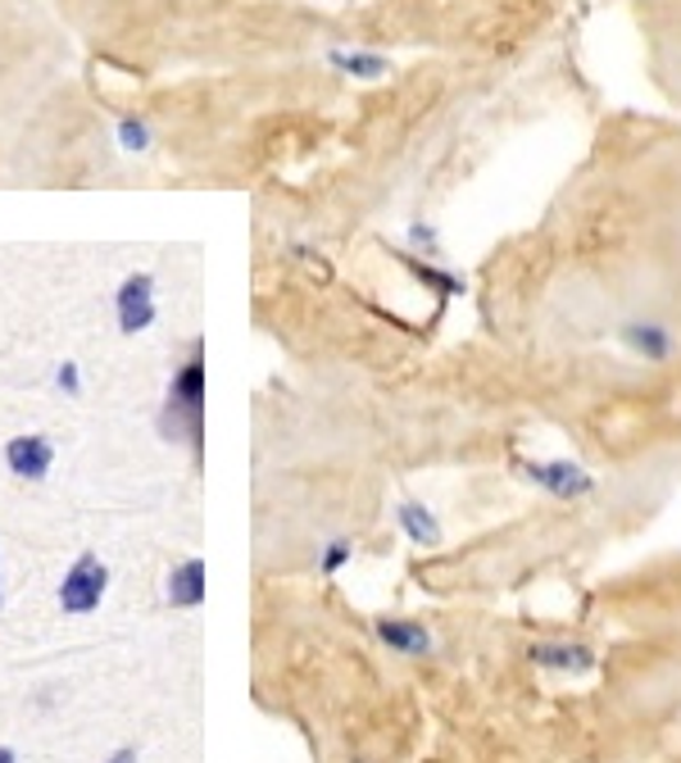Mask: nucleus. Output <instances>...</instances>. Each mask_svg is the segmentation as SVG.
Instances as JSON below:
<instances>
[{"instance_id":"4","label":"nucleus","mask_w":681,"mask_h":763,"mask_svg":"<svg viewBox=\"0 0 681 763\" xmlns=\"http://www.w3.org/2000/svg\"><path fill=\"white\" fill-rule=\"evenodd\" d=\"M114 310H119V332H141L155 323V282L150 273H128L119 295H114Z\"/></svg>"},{"instance_id":"5","label":"nucleus","mask_w":681,"mask_h":763,"mask_svg":"<svg viewBox=\"0 0 681 763\" xmlns=\"http://www.w3.org/2000/svg\"><path fill=\"white\" fill-rule=\"evenodd\" d=\"M618 341H623L631 355L646 359V364H668L677 355V336L663 323H623L618 327Z\"/></svg>"},{"instance_id":"8","label":"nucleus","mask_w":681,"mask_h":763,"mask_svg":"<svg viewBox=\"0 0 681 763\" xmlns=\"http://www.w3.org/2000/svg\"><path fill=\"white\" fill-rule=\"evenodd\" d=\"M377 636H382V645H391L396 655H409V659L432 655V645H436L423 623H409V619H377Z\"/></svg>"},{"instance_id":"14","label":"nucleus","mask_w":681,"mask_h":763,"mask_svg":"<svg viewBox=\"0 0 681 763\" xmlns=\"http://www.w3.org/2000/svg\"><path fill=\"white\" fill-rule=\"evenodd\" d=\"M409 241H413V250H419V255H441V246H436V227H428V223H413L409 227Z\"/></svg>"},{"instance_id":"12","label":"nucleus","mask_w":681,"mask_h":763,"mask_svg":"<svg viewBox=\"0 0 681 763\" xmlns=\"http://www.w3.org/2000/svg\"><path fill=\"white\" fill-rule=\"evenodd\" d=\"M400 259H404V269H409L413 278H419V282H428L436 295H445V300H450V295H460V291H464V282L454 278V273H445L441 264H428L423 255H400Z\"/></svg>"},{"instance_id":"17","label":"nucleus","mask_w":681,"mask_h":763,"mask_svg":"<svg viewBox=\"0 0 681 763\" xmlns=\"http://www.w3.org/2000/svg\"><path fill=\"white\" fill-rule=\"evenodd\" d=\"M55 382H60V387H64L68 396H78V387H83V382H78V368H73V364H60Z\"/></svg>"},{"instance_id":"2","label":"nucleus","mask_w":681,"mask_h":763,"mask_svg":"<svg viewBox=\"0 0 681 763\" xmlns=\"http://www.w3.org/2000/svg\"><path fill=\"white\" fill-rule=\"evenodd\" d=\"M105 587H109V568L96 555H83L60 582V609L64 614H91L105 600Z\"/></svg>"},{"instance_id":"1","label":"nucleus","mask_w":681,"mask_h":763,"mask_svg":"<svg viewBox=\"0 0 681 763\" xmlns=\"http://www.w3.org/2000/svg\"><path fill=\"white\" fill-rule=\"evenodd\" d=\"M160 432L201 454L205 445V341H192L186 364L169 382V400L160 413Z\"/></svg>"},{"instance_id":"19","label":"nucleus","mask_w":681,"mask_h":763,"mask_svg":"<svg viewBox=\"0 0 681 763\" xmlns=\"http://www.w3.org/2000/svg\"><path fill=\"white\" fill-rule=\"evenodd\" d=\"M0 763H19V754H14L10 745H0Z\"/></svg>"},{"instance_id":"3","label":"nucleus","mask_w":681,"mask_h":763,"mask_svg":"<svg viewBox=\"0 0 681 763\" xmlns=\"http://www.w3.org/2000/svg\"><path fill=\"white\" fill-rule=\"evenodd\" d=\"M522 473L532 477V486L554 495V501H582V495L595 491V473H586L573 460H537V464H527Z\"/></svg>"},{"instance_id":"10","label":"nucleus","mask_w":681,"mask_h":763,"mask_svg":"<svg viewBox=\"0 0 681 763\" xmlns=\"http://www.w3.org/2000/svg\"><path fill=\"white\" fill-rule=\"evenodd\" d=\"M396 523H400V531H404V537H409L413 546H423V550L441 546V523H436V514H432L428 505L404 501V505L396 509Z\"/></svg>"},{"instance_id":"18","label":"nucleus","mask_w":681,"mask_h":763,"mask_svg":"<svg viewBox=\"0 0 681 763\" xmlns=\"http://www.w3.org/2000/svg\"><path fill=\"white\" fill-rule=\"evenodd\" d=\"M109 763H137V750H132V745H123V750H119V754H114Z\"/></svg>"},{"instance_id":"6","label":"nucleus","mask_w":681,"mask_h":763,"mask_svg":"<svg viewBox=\"0 0 681 763\" xmlns=\"http://www.w3.org/2000/svg\"><path fill=\"white\" fill-rule=\"evenodd\" d=\"M6 464L23 482H42L51 473V464H55V445L46 437H14L6 445Z\"/></svg>"},{"instance_id":"7","label":"nucleus","mask_w":681,"mask_h":763,"mask_svg":"<svg viewBox=\"0 0 681 763\" xmlns=\"http://www.w3.org/2000/svg\"><path fill=\"white\" fill-rule=\"evenodd\" d=\"M537 668H554V673H591L595 668V651L591 645H573V641H537L527 651Z\"/></svg>"},{"instance_id":"13","label":"nucleus","mask_w":681,"mask_h":763,"mask_svg":"<svg viewBox=\"0 0 681 763\" xmlns=\"http://www.w3.org/2000/svg\"><path fill=\"white\" fill-rule=\"evenodd\" d=\"M119 146H123V150H145V146H150V128H145L141 119H123V123H119Z\"/></svg>"},{"instance_id":"20","label":"nucleus","mask_w":681,"mask_h":763,"mask_svg":"<svg viewBox=\"0 0 681 763\" xmlns=\"http://www.w3.org/2000/svg\"><path fill=\"white\" fill-rule=\"evenodd\" d=\"M0 604H6V600H0Z\"/></svg>"},{"instance_id":"11","label":"nucleus","mask_w":681,"mask_h":763,"mask_svg":"<svg viewBox=\"0 0 681 763\" xmlns=\"http://www.w3.org/2000/svg\"><path fill=\"white\" fill-rule=\"evenodd\" d=\"M327 60H332V68L350 73V78H364V83L387 78V73H391V60L387 55H372V51H332Z\"/></svg>"},{"instance_id":"9","label":"nucleus","mask_w":681,"mask_h":763,"mask_svg":"<svg viewBox=\"0 0 681 763\" xmlns=\"http://www.w3.org/2000/svg\"><path fill=\"white\" fill-rule=\"evenodd\" d=\"M205 559H182L173 572H169V604L173 609H196L205 604Z\"/></svg>"},{"instance_id":"16","label":"nucleus","mask_w":681,"mask_h":763,"mask_svg":"<svg viewBox=\"0 0 681 763\" xmlns=\"http://www.w3.org/2000/svg\"><path fill=\"white\" fill-rule=\"evenodd\" d=\"M291 255H295V259H305V269H310V273L327 278V259H323V255H314L310 246H291Z\"/></svg>"},{"instance_id":"15","label":"nucleus","mask_w":681,"mask_h":763,"mask_svg":"<svg viewBox=\"0 0 681 763\" xmlns=\"http://www.w3.org/2000/svg\"><path fill=\"white\" fill-rule=\"evenodd\" d=\"M346 559H350V541H332L327 555H323V578H332V572L346 568Z\"/></svg>"}]
</instances>
